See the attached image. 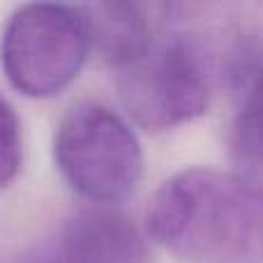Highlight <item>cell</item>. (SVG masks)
Instances as JSON below:
<instances>
[{"mask_svg": "<svg viewBox=\"0 0 263 263\" xmlns=\"http://www.w3.org/2000/svg\"><path fill=\"white\" fill-rule=\"evenodd\" d=\"M145 224L185 263H263V187L238 173H176L155 192Z\"/></svg>", "mask_w": 263, "mask_h": 263, "instance_id": "obj_1", "label": "cell"}, {"mask_svg": "<svg viewBox=\"0 0 263 263\" xmlns=\"http://www.w3.org/2000/svg\"><path fill=\"white\" fill-rule=\"evenodd\" d=\"M217 65L210 44L187 26L155 37L141 58L120 69L125 109L148 132L190 123L208 109Z\"/></svg>", "mask_w": 263, "mask_h": 263, "instance_id": "obj_2", "label": "cell"}, {"mask_svg": "<svg viewBox=\"0 0 263 263\" xmlns=\"http://www.w3.org/2000/svg\"><path fill=\"white\" fill-rule=\"evenodd\" d=\"M53 155L69 187L97 205L127 199L143 171L134 132L100 102H79L60 118Z\"/></svg>", "mask_w": 263, "mask_h": 263, "instance_id": "obj_3", "label": "cell"}, {"mask_svg": "<svg viewBox=\"0 0 263 263\" xmlns=\"http://www.w3.org/2000/svg\"><path fill=\"white\" fill-rule=\"evenodd\" d=\"M90 37L79 7L32 3L9 16L0 42L7 79L28 97H53L79 77Z\"/></svg>", "mask_w": 263, "mask_h": 263, "instance_id": "obj_4", "label": "cell"}, {"mask_svg": "<svg viewBox=\"0 0 263 263\" xmlns=\"http://www.w3.org/2000/svg\"><path fill=\"white\" fill-rule=\"evenodd\" d=\"M51 263H148L139 227L111 205L79 210L60 229Z\"/></svg>", "mask_w": 263, "mask_h": 263, "instance_id": "obj_5", "label": "cell"}, {"mask_svg": "<svg viewBox=\"0 0 263 263\" xmlns=\"http://www.w3.org/2000/svg\"><path fill=\"white\" fill-rule=\"evenodd\" d=\"M227 74L233 88V155L263 176V42L250 46Z\"/></svg>", "mask_w": 263, "mask_h": 263, "instance_id": "obj_6", "label": "cell"}, {"mask_svg": "<svg viewBox=\"0 0 263 263\" xmlns=\"http://www.w3.org/2000/svg\"><path fill=\"white\" fill-rule=\"evenodd\" d=\"M95 49L109 65L125 69L143 55L153 37L148 7L134 3H95L79 7Z\"/></svg>", "mask_w": 263, "mask_h": 263, "instance_id": "obj_7", "label": "cell"}, {"mask_svg": "<svg viewBox=\"0 0 263 263\" xmlns=\"http://www.w3.org/2000/svg\"><path fill=\"white\" fill-rule=\"evenodd\" d=\"M23 143H21V123H18L9 102L0 95V190L7 187L16 178L21 168Z\"/></svg>", "mask_w": 263, "mask_h": 263, "instance_id": "obj_8", "label": "cell"}, {"mask_svg": "<svg viewBox=\"0 0 263 263\" xmlns=\"http://www.w3.org/2000/svg\"><path fill=\"white\" fill-rule=\"evenodd\" d=\"M14 263H51L49 259H23V261H14Z\"/></svg>", "mask_w": 263, "mask_h": 263, "instance_id": "obj_9", "label": "cell"}]
</instances>
